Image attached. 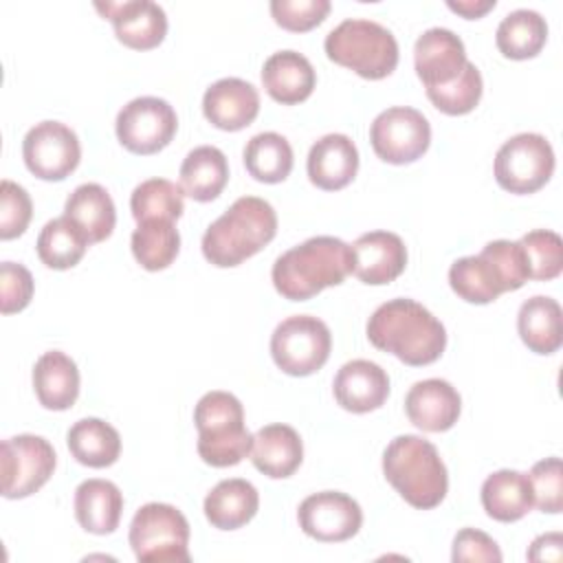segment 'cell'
Returning a JSON list of instances; mask_svg holds the SVG:
<instances>
[{
  "mask_svg": "<svg viewBox=\"0 0 563 563\" xmlns=\"http://www.w3.org/2000/svg\"><path fill=\"white\" fill-rule=\"evenodd\" d=\"M367 339L376 350L389 352L411 367L438 361L446 347V330L440 319L407 297L389 299L372 312Z\"/></svg>",
  "mask_w": 563,
  "mask_h": 563,
  "instance_id": "1",
  "label": "cell"
},
{
  "mask_svg": "<svg viewBox=\"0 0 563 563\" xmlns=\"http://www.w3.org/2000/svg\"><path fill=\"white\" fill-rule=\"evenodd\" d=\"M354 268L352 246L334 235L310 238L282 253L271 271L275 290L290 301H306L328 286H339Z\"/></svg>",
  "mask_w": 563,
  "mask_h": 563,
  "instance_id": "2",
  "label": "cell"
},
{
  "mask_svg": "<svg viewBox=\"0 0 563 563\" xmlns=\"http://www.w3.org/2000/svg\"><path fill=\"white\" fill-rule=\"evenodd\" d=\"M277 233V213L257 196L238 198L202 235V255L218 268H231L260 253Z\"/></svg>",
  "mask_w": 563,
  "mask_h": 563,
  "instance_id": "3",
  "label": "cell"
},
{
  "mask_svg": "<svg viewBox=\"0 0 563 563\" xmlns=\"http://www.w3.org/2000/svg\"><path fill=\"white\" fill-rule=\"evenodd\" d=\"M530 279L523 246L510 240H493L477 255L460 257L449 268L453 292L468 303H490L501 292L517 290Z\"/></svg>",
  "mask_w": 563,
  "mask_h": 563,
  "instance_id": "4",
  "label": "cell"
},
{
  "mask_svg": "<svg viewBox=\"0 0 563 563\" xmlns=\"http://www.w3.org/2000/svg\"><path fill=\"white\" fill-rule=\"evenodd\" d=\"M385 479L413 508H435L449 490V473L438 449L420 435H398L383 453Z\"/></svg>",
  "mask_w": 563,
  "mask_h": 563,
  "instance_id": "5",
  "label": "cell"
},
{
  "mask_svg": "<svg viewBox=\"0 0 563 563\" xmlns=\"http://www.w3.org/2000/svg\"><path fill=\"white\" fill-rule=\"evenodd\" d=\"M194 422L202 462L224 468L240 464L251 453L253 435L244 427V409L233 394L207 391L194 409Z\"/></svg>",
  "mask_w": 563,
  "mask_h": 563,
  "instance_id": "6",
  "label": "cell"
},
{
  "mask_svg": "<svg viewBox=\"0 0 563 563\" xmlns=\"http://www.w3.org/2000/svg\"><path fill=\"white\" fill-rule=\"evenodd\" d=\"M328 59L354 70L363 79H383L398 66V42L394 33L365 18L336 24L323 42Z\"/></svg>",
  "mask_w": 563,
  "mask_h": 563,
  "instance_id": "7",
  "label": "cell"
},
{
  "mask_svg": "<svg viewBox=\"0 0 563 563\" xmlns=\"http://www.w3.org/2000/svg\"><path fill=\"white\" fill-rule=\"evenodd\" d=\"M128 539L141 563L189 561V521L172 504L150 501L141 506L132 517Z\"/></svg>",
  "mask_w": 563,
  "mask_h": 563,
  "instance_id": "8",
  "label": "cell"
},
{
  "mask_svg": "<svg viewBox=\"0 0 563 563\" xmlns=\"http://www.w3.org/2000/svg\"><path fill=\"white\" fill-rule=\"evenodd\" d=\"M330 347L332 334L328 325L312 314H292L277 323L271 334V356L288 376H310L321 369Z\"/></svg>",
  "mask_w": 563,
  "mask_h": 563,
  "instance_id": "9",
  "label": "cell"
},
{
  "mask_svg": "<svg viewBox=\"0 0 563 563\" xmlns=\"http://www.w3.org/2000/svg\"><path fill=\"white\" fill-rule=\"evenodd\" d=\"M554 172V150L543 134L510 136L495 154V180L510 194L539 191Z\"/></svg>",
  "mask_w": 563,
  "mask_h": 563,
  "instance_id": "10",
  "label": "cell"
},
{
  "mask_svg": "<svg viewBox=\"0 0 563 563\" xmlns=\"http://www.w3.org/2000/svg\"><path fill=\"white\" fill-rule=\"evenodd\" d=\"M57 455L53 444L33 433L2 440V495L24 499L37 493L53 475Z\"/></svg>",
  "mask_w": 563,
  "mask_h": 563,
  "instance_id": "11",
  "label": "cell"
},
{
  "mask_svg": "<svg viewBox=\"0 0 563 563\" xmlns=\"http://www.w3.org/2000/svg\"><path fill=\"white\" fill-rule=\"evenodd\" d=\"M114 128L125 150L147 156L169 145L178 130V117L161 97H136L119 110Z\"/></svg>",
  "mask_w": 563,
  "mask_h": 563,
  "instance_id": "12",
  "label": "cell"
},
{
  "mask_svg": "<svg viewBox=\"0 0 563 563\" xmlns=\"http://www.w3.org/2000/svg\"><path fill=\"white\" fill-rule=\"evenodd\" d=\"M369 141L380 161L405 165L418 161L429 150L431 125L420 110L394 106L372 121Z\"/></svg>",
  "mask_w": 563,
  "mask_h": 563,
  "instance_id": "13",
  "label": "cell"
},
{
  "mask_svg": "<svg viewBox=\"0 0 563 563\" xmlns=\"http://www.w3.org/2000/svg\"><path fill=\"white\" fill-rule=\"evenodd\" d=\"M22 156L33 176L42 180H64L77 169L81 145L75 130L66 123L40 121L22 141Z\"/></svg>",
  "mask_w": 563,
  "mask_h": 563,
  "instance_id": "14",
  "label": "cell"
},
{
  "mask_svg": "<svg viewBox=\"0 0 563 563\" xmlns=\"http://www.w3.org/2000/svg\"><path fill=\"white\" fill-rule=\"evenodd\" d=\"M299 528L323 543L352 539L363 526V510L356 499L339 490L308 495L297 510Z\"/></svg>",
  "mask_w": 563,
  "mask_h": 563,
  "instance_id": "15",
  "label": "cell"
},
{
  "mask_svg": "<svg viewBox=\"0 0 563 563\" xmlns=\"http://www.w3.org/2000/svg\"><path fill=\"white\" fill-rule=\"evenodd\" d=\"M95 9L112 22L117 40L134 51L156 48L167 35V15L152 0L95 2Z\"/></svg>",
  "mask_w": 563,
  "mask_h": 563,
  "instance_id": "16",
  "label": "cell"
},
{
  "mask_svg": "<svg viewBox=\"0 0 563 563\" xmlns=\"http://www.w3.org/2000/svg\"><path fill=\"white\" fill-rule=\"evenodd\" d=\"M466 62L464 42L451 29L433 26L416 40L413 66L424 88H438L455 81Z\"/></svg>",
  "mask_w": 563,
  "mask_h": 563,
  "instance_id": "17",
  "label": "cell"
},
{
  "mask_svg": "<svg viewBox=\"0 0 563 563\" xmlns=\"http://www.w3.org/2000/svg\"><path fill=\"white\" fill-rule=\"evenodd\" d=\"M202 112L218 130L238 132L260 114V92L240 77L218 79L205 90Z\"/></svg>",
  "mask_w": 563,
  "mask_h": 563,
  "instance_id": "18",
  "label": "cell"
},
{
  "mask_svg": "<svg viewBox=\"0 0 563 563\" xmlns=\"http://www.w3.org/2000/svg\"><path fill=\"white\" fill-rule=\"evenodd\" d=\"M405 411L411 424L429 433L449 431L462 411L457 389L442 378H424L409 387L405 396Z\"/></svg>",
  "mask_w": 563,
  "mask_h": 563,
  "instance_id": "19",
  "label": "cell"
},
{
  "mask_svg": "<svg viewBox=\"0 0 563 563\" xmlns=\"http://www.w3.org/2000/svg\"><path fill=\"white\" fill-rule=\"evenodd\" d=\"M352 273L369 286L394 282L407 266V246L400 235L391 231H369L352 244Z\"/></svg>",
  "mask_w": 563,
  "mask_h": 563,
  "instance_id": "20",
  "label": "cell"
},
{
  "mask_svg": "<svg viewBox=\"0 0 563 563\" xmlns=\"http://www.w3.org/2000/svg\"><path fill=\"white\" fill-rule=\"evenodd\" d=\"M332 391L336 402L352 413H367L385 405L389 396L387 372L367 358H354L341 365Z\"/></svg>",
  "mask_w": 563,
  "mask_h": 563,
  "instance_id": "21",
  "label": "cell"
},
{
  "mask_svg": "<svg viewBox=\"0 0 563 563\" xmlns=\"http://www.w3.org/2000/svg\"><path fill=\"white\" fill-rule=\"evenodd\" d=\"M306 167L314 187L336 191L354 180L358 172V150L345 134H325L310 147Z\"/></svg>",
  "mask_w": 563,
  "mask_h": 563,
  "instance_id": "22",
  "label": "cell"
},
{
  "mask_svg": "<svg viewBox=\"0 0 563 563\" xmlns=\"http://www.w3.org/2000/svg\"><path fill=\"white\" fill-rule=\"evenodd\" d=\"M264 90L282 106L306 101L317 84L310 59L297 51H277L262 66Z\"/></svg>",
  "mask_w": 563,
  "mask_h": 563,
  "instance_id": "23",
  "label": "cell"
},
{
  "mask_svg": "<svg viewBox=\"0 0 563 563\" xmlns=\"http://www.w3.org/2000/svg\"><path fill=\"white\" fill-rule=\"evenodd\" d=\"M33 389L44 409H70L79 396L77 363L59 350L44 352L33 365Z\"/></svg>",
  "mask_w": 563,
  "mask_h": 563,
  "instance_id": "24",
  "label": "cell"
},
{
  "mask_svg": "<svg viewBox=\"0 0 563 563\" xmlns=\"http://www.w3.org/2000/svg\"><path fill=\"white\" fill-rule=\"evenodd\" d=\"M251 460L255 468L273 479L290 477L301 460H303V444L299 433L288 424H266L253 435Z\"/></svg>",
  "mask_w": 563,
  "mask_h": 563,
  "instance_id": "25",
  "label": "cell"
},
{
  "mask_svg": "<svg viewBox=\"0 0 563 563\" xmlns=\"http://www.w3.org/2000/svg\"><path fill=\"white\" fill-rule=\"evenodd\" d=\"M205 517L218 530H238L246 526L260 508L257 488L242 479L231 477L218 482L205 497Z\"/></svg>",
  "mask_w": 563,
  "mask_h": 563,
  "instance_id": "26",
  "label": "cell"
},
{
  "mask_svg": "<svg viewBox=\"0 0 563 563\" xmlns=\"http://www.w3.org/2000/svg\"><path fill=\"white\" fill-rule=\"evenodd\" d=\"M123 495L110 479H86L75 488V517L86 532L110 534L119 528Z\"/></svg>",
  "mask_w": 563,
  "mask_h": 563,
  "instance_id": "27",
  "label": "cell"
},
{
  "mask_svg": "<svg viewBox=\"0 0 563 563\" xmlns=\"http://www.w3.org/2000/svg\"><path fill=\"white\" fill-rule=\"evenodd\" d=\"M482 506L486 515L501 523L519 521L534 506L528 473L501 468L482 484Z\"/></svg>",
  "mask_w": 563,
  "mask_h": 563,
  "instance_id": "28",
  "label": "cell"
},
{
  "mask_svg": "<svg viewBox=\"0 0 563 563\" xmlns=\"http://www.w3.org/2000/svg\"><path fill=\"white\" fill-rule=\"evenodd\" d=\"M517 330L523 345L534 354H554L563 345V314L556 299L534 295L517 314Z\"/></svg>",
  "mask_w": 563,
  "mask_h": 563,
  "instance_id": "29",
  "label": "cell"
},
{
  "mask_svg": "<svg viewBox=\"0 0 563 563\" xmlns=\"http://www.w3.org/2000/svg\"><path fill=\"white\" fill-rule=\"evenodd\" d=\"M64 216L81 229L88 244H97L110 238L117 224L114 202L106 187L97 183H84L75 187V191L66 198Z\"/></svg>",
  "mask_w": 563,
  "mask_h": 563,
  "instance_id": "30",
  "label": "cell"
},
{
  "mask_svg": "<svg viewBox=\"0 0 563 563\" xmlns=\"http://www.w3.org/2000/svg\"><path fill=\"white\" fill-rule=\"evenodd\" d=\"M180 189L196 202L216 200L229 180V163L213 145L194 147L180 165Z\"/></svg>",
  "mask_w": 563,
  "mask_h": 563,
  "instance_id": "31",
  "label": "cell"
},
{
  "mask_svg": "<svg viewBox=\"0 0 563 563\" xmlns=\"http://www.w3.org/2000/svg\"><path fill=\"white\" fill-rule=\"evenodd\" d=\"M70 455L90 468H106L119 460L121 435L101 418H81L66 433Z\"/></svg>",
  "mask_w": 563,
  "mask_h": 563,
  "instance_id": "32",
  "label": "cell"
},
{
  "mask_svg": "<svg viewBox=\"0 0 563 563\" xmlns=\"http://www.w3.org/2000/svg\"><path fill=\"white\" fill-rule=\"evenodd\" d=\"M548 40L545 18L532 9L510 11L497 26L495 44L508 59H530L541 53Z\"/></svg>",
  "mask_w": 563,
  "mask_h": 563,
  "instance_id": "33",
  "label": "cell"
},
{
  "mask_svg": "<svg viewBox=\"0 0 563 563\" xmlns=\"http://www.w3.org/2000/svg\"><path fill=\"white\" fill-rule=\"evenodd\" d=\"M130 246L134 260L145 271H163L176 260L180 251V235L174 220L150 218L136 224Z\"/></svg>",
  "mask_w": 563,
  "mask_h": 563,
  "instance_id": "34",
  "label": "cell"
},
{
  "mask_svg": "<svg viewBox=\"0 0 563 563\" xmlns=\"http://www.w3.org/2000/svg\"><path fill=\"white\" fill-rule=\"evenodd\" d=\"M246 172L260 183H282L292 172V147L277 132H260L249 139L242 152Z\"/></svg>",
  "mask_w": 563,
  "mask_h": 563,
  "instance_id": "35",
  "label": "cell"
},
{
  "mask_svg": "<svg viewBox=\"0 0 563 563\" xmlns=\"http://www.w3.org/2000/svg\"><path fill=\"white\" fill-rule=\"evenodd\" d=\"M35 249L44 266L66 271L79 264L88 249V240L70 218L59 216L42 227Z\"/></svg>",
  "mask_w": 563,
  "mask_h": 563,
  "instance_id": "36",
  "label": "cell"
},
{
  "mask_svg": "<svg viewBox=\"0 0 563 563\" xmlns=\"http://www.w3.org/2000/svg\"><path fill=\"white\" fill-rule=\"evenodd\" d=\"M183 196L185 194L180 185L167 178H147L134 187L130 196V209L136 222H143L150 218L178 220L185 209Z\"/></svg>",
  "mask_w": 563,
  "mask_h": 563,
  "instance_id": "37",
  "label": "cell"
},
{
  "mask_svg": "<svg viewBox=\"0 0 563 563\" xmlns=\"http://www.w3.org/2000/svg\"><path fill=\"white\" fill-rule=\"evenodd\" d=\"M482 90H484L482 73L473 62H466L464 70L455 81L438 88H427V97L440 112L460 117L475 110V106L482 99Z\"/></svg>",
  "mask_w": 563,
  "mask_h": 563,
  "instance_id": "38",
  "label": "cell"
},
{
  "mask_svg": "<svg viewBox=\"0 0 563 563\" xmlns=\"http://www.w3.org/2000/svg\"><path fill=\"white\" fill-rule=\"evenodd\" d=\"M519 244L523 246L530 279L548 282L561 275L563 271V240L559 233L548 229H534L521 235Z\"/></svg>",
  "mask_w": 563,
  "mask_h": 563,
  "instance_id": "39",
  "label": "cell"
},
{
  "mask_svg": "<svg viewBox=\"0 0 563 563\" xmlns=\"http://www.w3.org/2000/svg\"><path fill=\"white\" fill-rule=\"evenodd\" d=\"M534 506L541 512L556 515L563 510V466L556 455L537 462L528 473Z\"/></svg>",
  "mask_w": 563,
  "mask_h": 563,
  "instance_id": "40",
  "label": "cell"
},
{
  "mask_svg": "<svg viewBox=\"0 0 563 563\" xmlns=\"http://www.w3.org/2000/svg\"><path fill=\"white\" fill-rule=\"evenodd\" d=\"M33 216V202L26 189L13 180L0 183V238H20Z\"/></svg>",
  "mask_w": 563,
  "mask_h": 563,
  "instance_id": "41",
  "label": "cell"
},
{
  "mask_svg": "<svg viewBox=\"0 0 563 563\" xmlns=\"http://www.w3.org/2000/svg\"><path fill=\"white\" fill-rule=\"evenodd\" d=\"M330 13V0H273L271 15L286 31L303 33L314 29Z\"/></svg>",
  "mask_w": 563,
  "mask_h": 563,
  "instance_id": "42",
  "label": "cell"
},
{
  "mask_svg": "<svg viewBox=\"0 0 563 563\" xmlns=\"http://www.w3.org/2000/svg\"><path fill=\"white\" fill-rule=\"evenodd\" d=\"M33 275L26 266L15 262L0 264V292H2V314L20 312L29 306L33 297Z\"/></svg>",
  "mask_w": 563,
  "mask_h": 563,
  "instance_id": "43",
  "label": "cell"
},
{
  "mask_svg": "<svg viewBox=\"0 0 563 563\" xmlns=\"http://www.w3.org/2000/svg\"><path fill=\"white\" fill-rule=\"evenodd\" d=\"M451 559L455 563H464V561L499 563L501 561V550L495 543V539L488 537L486 532L475 530V528H462L453 539Z\"/></svg>",
  "mask_w": 563,
  "mask_h": 563,
  "instance_id": "44",
  "label": "cell"
},
{
  "mask_svg": "<svg viewBox=\"0 0 563 563\" xmlns=\"http://www.w3.org/2000/svg\"><path fill=\"white\" fill-rule=\"evenodd\" d=\"M563 559V537L561 532L539 534L528 550V561H561Z\"/></svg>",
  "mask_w": 563,
  "mask_h": 563,
  "instance_id": "45",
  "label": "cell"
},
{
  "mask_svg": "<svg viewBox=\"0 0 563 563\" xmlns=\"http://www.w3.org/2000/svg\"><path fill=\"white\" fill-rule=\"evenodd\" d=\"M446 7L468 20H477L484 13H488L490 9H495V0H449Z\"/></svg>",
  "mask_w": 563,
  "mask_h": 563,
  "instance_id": "46",
  "label": "cell"
}]
</instances>
